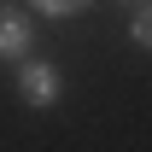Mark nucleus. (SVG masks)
<instances>
[{
    "mask_svg": "<svg viewBox=\"0 0 152 152\" xmlns=\"http://www.w3.org/2000/svg\"><path fill=\"white\" fill-rule=\"evenodd\" d=\"M23 53H29V23L12 6H0V58H23Z\"/></svg>",
    "mask_w": 152,
    "mask_h": 152,
    "instance_id": "nucleus-1",
    "label": "nucleus"
},
{
    "mask_svg": "<svg viewBox=\"0 0 152 152\" xmlns=\"http://www.w3.org/2000/svg\"><path fill=\"white\" fill-rule=\"evenodd\" d=\"M23 94L35 99V105H47V99L58 94V76L47 70V64H29V70H23Z\"/></svg>",
    "mask_w": 152,
    "mask_h": 152,
    "instance_id": "nucleus-2",
    "label": "nucleus"
},
{
    "mask_svg": "<svg viewBox=\"0 0 152 152\" xmlns=\"http://www.w3.org/2000/svg\"><path fill=\"white\" fill-rule=\"evenodd\" d=\"M134 41H140V47H152V6H140V12H134Z\"/></svg>",
    "mask_w": 152,
    "mask_h": 152,
    "instance_id": "nucleus-3",
    "label": "nucleus"
}]
</instances>
